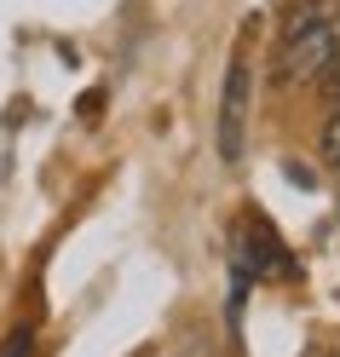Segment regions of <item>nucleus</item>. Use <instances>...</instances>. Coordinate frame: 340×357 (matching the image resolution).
<instances>
[{
	"label": "nucleus",
	"instance_id": "f257e3e1",
	"mask_svg": "<svg viewBox=\"0 0 340 357\" xmlns=\"http://www.w3.org/2000/svg\"><path fill=\"white\" fill-rule=\"evenodd\" d=\"M340 58V0H311L288 17L283 47H277V81H317Z\"/></svg>",
	"mask_w": 340,
	"mask_h": 357
},
{
	"label": "nucleus",
	"instance_id": "7ed1b4c3",
	"mask_svg": "<svg viewBox=\"0 0 340 357\" xmlns=\"http://www.w3.org/2000/svg\"><path fill=\"white\" fill-rule=\"evenodd\" d=\"M317 150H323V162L340 167V104L329 109V121H323V139H317Z\"/></svg>",
	"mask_w": 340,
	"mask_h": 357
},
{
	"label": "nucleus",
	"instance_id": "f03ea898",
	"mask_svg": "<svg viewBox=\"0 0 340 357\" xmlns=\"http://www.w3.org/2000/svg\"><path fill=\"white\" fill-rule=\"evenodd\" d=\"M248 104H254V81H248V58L237 52L225 70V98H219V155L237 162L248 144Z\"/></svg>",
	"mask_w": 340,
	"mask_h": 357
},
{
	"label": "nucleus",
	"instance_id": "39448f33",
	"mask_svg": "<svg viewBox=\"0 0 340 357\" xmlns=\"http://www.w3.org/2000/svg\"><path fill=\"white\" fill-rule=\"evenodd\" d=\"M323 86H329V98L340 104V58H334V63H329V70H323Z\"/></svg>",
	"mask_w": 340,
	"mask_h": 357
},
{
	"label": "nucleus",
	"instance_id": "20e7f679",
	"mask_svg": "<svg viewBox=\"0 0 340 357\" xmlns=\"http://www.w3.org/2000/svg\"><path fill=\"white\" fill-rule=\"evenodd\" d=\"M35 351V340H29V328H17L12 340H0V357H29Z\"/></svg>",
	"mask_w": 340,
	"mask_h": 357
}]
</instances>
